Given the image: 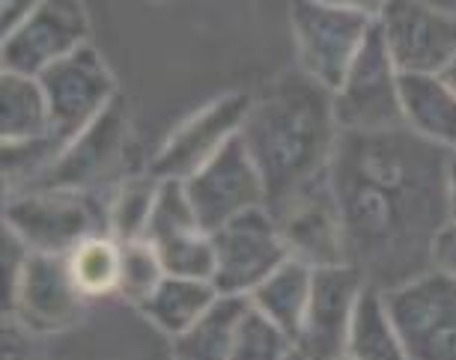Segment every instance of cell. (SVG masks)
Listing matches in <instances>:
<instances>
[{
  "mask_svg": "<svg viewBox=\"0 0 456 360\" xmlns=\"http://www.w3.org/2000/svg\"><path fill=\"white\" fill-rule=\"evenodd\" d=\"M373 24V15L320 4V0H296L292 36H296L298 68L334 92L346 78L352 60L358 57Z\"/></svg>",
  "mask_w": 456,
  "mask_h": 360,
  "instance_id": "5",
  "label": "cell"
},
{
  "mask_svg": "<svg viewBox=\"0 0 456 360\" xmlns=\"http://www.w3.org/2000/svg\"><path fill=\"white\" fill-rule=\"evenodd\" d=\"M248 298L221 295L185 333L174 337V360H230Z\"/></svg>",
  "mask_w": 456,
  "mask_h": 360,
  "instance_id": "20",
  "label": "cell"
},
{
  "mask_svg": "<svg viewBox=\"0 0 456 360\" xmlns=\"http://www.w3.org/2000/svg\"><path fill=\"white\" fill-rule=\"evenodd\" d=\"M126 152H128V110L123 99H114L96 123H90L60 152V158L42 176V188H60V191H99L119 185L126 179ZM24 194V191H21Z\"/></svg>",
  "mask_w": 456,
  "mask_h": 360,
  "instance_id": "8",
  "label": "cell"
},
{
  "mask_svg": "<svg viewBox=\"0 0 456 360\" xmlns=\"http://www.w3.org/2000/svg\"><path fill=\"white\" fill-rule=\"evenodd\" d=\"M320 4H331V6H343V10H355L364 15H376L388 6V0H320Z\"/></svg>",
  "mask_w": 456,
  "mask_h": 360,
  "instance_id": "33",
  "label": "cell"
},
{
  "mask_svg": "<svg viewBox=\"0 0 456 360\" xmlns=\"http://www.w3.org/2000/svg\"><path fill=\"white\" fill-rule=\"evenodd\" d=\"M272 214L289 260H298L311 268L346 262V238H343V220L329 173L274 203Z\"/></svg>",
  "mask_w": 456,
  "mask_h": 360,
  "instance_id": "10",
  "label": "cell"
},
{
  "mask_svg": "<svg viewBox=\"0 0 456 360\" xmlns=\"http://www.w3.org/2000/svg\"><path fill=\"white\" fill-rule=\"evenodd\" d=\"M239 137L260 170L272 209L329 173L340 140L331 90L301 68L281 75L251 99Z\"/></svg>",
  "mask_w": 456,
  "mask_h": 360,
  "instance_id": "2",
  "label": "cell"
},
{
  "mask_svg": "<svg viewBox=\"0 0 456 360\" xmlns=\"http://www.w3.org/2000/svg\"><path fill=\"white\" fill-rule=\"evenodd\" d=\"M433 268L456 277V220H447L433 244Z\"/></svg>",
  "mask_w": 456,
  "mask_h": 360,
  "instance_id": "31",
  "label": "cell"
},
{
  "mask_svg": "<svg viewBox=\"0 0 456 360\" xmlns=\"http://www.w3.org/2000/svg\"><path fill=\"white\" fill-rule=\"evenodd\" d=\"M289 360H311V357H305V355H301V351H296V355H292Z\"/></svg>",
  "mask_w": 456,
  "mask_h": 360,
  "instance_id": "36",
  "label": "cell"
},
{
  "mask_svg": "<svg viewBox=\"0 0 456 360\" xmlns=\"http://www.w3.org/2000/svg\"><path fill=\"white\" fill-rule=\"evenodd\" d=\"M376 28L400 75H442L456 57V15L420 0H388Z\"/></svg>",
  "mask_w": 456,
  "mask_h": 360,
  "instance_id": "11",
  "label": "cell"
},
{
  "mask_svg": "<svg viewBox=\"0 0 456 360\" xmlns=\"http://www.w3.org/2000/svg\"><path fill=\"white\" fill-rule=\"evenodd\" d=\"M90 15L81 0H42L19 28L4 36V72L39 78L57 60L90 45Z\"/></svg>",
  "mask_w": 456,
  "mask_h": 360,
  "instance_id": "13",
  "label": "cell"
},
{
  "mask_svg": "<svg viewBox=\"0 0 456 360\" xmlns=\"http://www.w3.org/2000/svg\"><path fill=\"white\" fill-rule=\"evenodd\" d=\"M185 191L206 233H215L239 214L269 205L265 182L239 134L209 164L185 179Z\"/></svg>",
  "mask_w": 456,
  "mask_h": 360,
  "instance_id": "12",
  "label": "cell"
},
{
  "mask_svg": "<svg viewBox=\"0 0 456 360\" xmlns=\"http://www.w3.org/2000/svg\"><path fill=\"white\" fill-rule=\"evenodd\" d=\"M108 194L60 188L10 194L4 200V227L33 253L69 256L87 238L110 233Z\"/></svg>",
  "mask_w": 456,
  "mask_h": 360,
  "instance_id": "3",
  "label": "cell"
},
{
  "mask_svg": "<svg viewBox=\"0 0 456 360\" xmlns=\"http://www.w3.org/2000/svg\"><path fill=\"white\" fill-rule=\"evenodd\" d=\"M447 158L406 125L340 132L329 179L338 200L346 262L370 286L391 289L433 268L447 212Z\"/></svg>",
  "mask_w": 456,
  "mask_h": 360,
  "instance_id": "1",
  "label": "cell"
},
{
  "mask_svg": "<svg viewBox=\"0 0 456 360\" xmlns=\"http://www.w3.org/2000/svg\"><path fill=\"white\" fill-rule=\"evenodd\" d=\"M0 242H4L0 244V260H4V316H6L12 310V298H15V289H19L24 262H28V256H30V247L24 244L10 227H4Z\"/></svg>",
  "mask_w": 456,
  "mask_h": 360,
  "instance_id": "29",
  "label": "cell"
},
{
  "mask_svg": "<svg viewBox=\"0 0 456 360\" xmlns=\"http://www.w3.org/2000/svg\"><path fill=\"white\" fill-rule=\"evenodd\" d=\"M39 4L42 0H0V28H4V36L19 28L30 12H37Z\"/></svg>",
  "mask_w": 456,
  "mask_h": 360,
  "instance_id": "32",
  "label": "cell"
},
{
  "mask_svg": "<svg viewBox=\"0 0 456 360\" xmlns=\"http://www.w3.org/2000/svg\"><path fill=\"white\" fill-rule=\"evenodd\" d=\"M331 360H355L352 355H340V357H331Z\"/></svg>",
  "mask_w": 456,
  "mask_h": 360,
  "instance_id": "37",
  "label": "cell"
},
{
  "mask_svg": "<svg viewBox=\"0 0 456 360\" xmlns=\"http://www.w3.org/2000/svg\"><path fill=\"white\" fill-rule=\"evenodd\" d=\"M311 289H314L311 265H305L298 260H287L248 295V301L296 337L301 328V319H305L307 301H311Z\"/></svg>",
  "mask_w": 456,
  "mask_h": 360,
  "instance_id": "21",
  "label": "cell"
},
{
  "mask_svg": "<svg viewBox=\"0 0 456 360\" xmlns=\"http://www.w3.org/2000/svg\"><path fill=\"white\" fill-rule=\"evenodd\" d=\"M382 295L409 360H456V277L429 268Z\"/></svg>",
  "mask_w": 456,
  "mask_h": 360,
  "instance_id": "4",
  "label": "cell"
},
{
  "mask_svg": "<svg viewBox=\"0 0 456 360\" xmlns=\"http://www.w3.org/2000/svg\"><path fill=\"white\" fill-rule=\"evenodd\" d=\"M69 271L87 301H102L108 295H117L119 283V242L110 233L93 236L81 242L66 256Z\"/></svg>",
  "mask_w": 456,
  "mask_h": 360,
  "instance_id": "24",
  "label": "cell"
},
{
  "mask_svg": "<svg viewBox=\"0 0 456 360\" xmlns=\"http://www.w3.org/2000/svg\"><path fill=\"white\" fill-rule=\"evenodd\" d=\"M159 182L152 173L126 176L123 182L110 188L108 194V214H110V236L117 242H137L146 236L156 205Z\"/></svg>",
  "mask_w": 456,
  "mask_h": 360,
  "instance_id": "23",
  "label": "cell"
},
{
  "mask_svg": "<svg viewBox=\"0 0 456 360\" xmlns=\"http://www.w3.org/2000/svg\"><path fill=\"white\" fill-rule=\"evenodd\" d=\"M87 304V295L69 271L66 256L30 251L12 298V310L6 316H15L33 333H54L78 324Z\"/></svg>",
  "mask_w": 456,
  "mask_h": 360,
  "instance_id": "16",
  "label": "cell"
},
{
  "mask_svg": "<svg viewBox=\"0 0 456 360\" xmlns=\"http://www.w3.org/2000/svg\"><path fill=\"white\" fill-rule=\"evenodd\" d=\"M37 333H33L28 324H21L15 316H6L4 319V351H0V360H42L39 348H37Z\"/></svg>",
  "mask_w": 456,
  "mask_h": 360,
  "instance_id": "30",
  "label": "cell"
},
{
  "mask_svg": "<svg viewBox=\"0 0 456 360\" xmlns=\"http://www.w3.org/2000/svg\"><path fill=\"white\" fill-rule=\"evenodd\" d=\"M221 292L212 280H194V277H167L159 283V289L137 307L146 319L165 331L170 340L185 333L209 307L218 301Z\"/></svg>",
  "mask_w": 456,
  "mask_h": 360,
  "instance_id": "19",
  "label": "cell"
},
{
  "mask_svg": "<svg viewBox=\"0 0 456 360\" xmlns=\"http://www.w3.org/2000/svg\"><path fill=\"white\" fill-rule=\"evenodd\" d=\"M152 247L159 251V260L170 277H215V244L212 233H206V229H188V233L170 236Z\"/></svg>",
  "mask_w": 456,
  "mask_h": 360,
  "instance_id": "27",
  "label": "cell"
},
{
  "mask_svg": "<svg viewBox=\"0 0 456 360\" xmlns=\"http://www.w3.org/2000/svg\"><path fill=\"white\" fill-rule=\"evenodd\" d=\"M346 355L355 360H409L379 286H367L352 319Z\"/></svg>",
  "mask_w": 456,
  "mask_h": 360,
  "instance_id": "22",
  "label": "cell"
},
{
  "mask_svg": "<svg viewBox=\"0 0 456 360\" xmlns=\"http://www.w3.org/2000/svg\"><path fill=\"white\" fill-rule=\"evenodd\" d=\"M296 351V337L248 301V310L239 319L230 360H289Z\"/></svg>",
  "mask_w": 456,
  "mask_h": 360,
  "instance_id": "25",
  "label": "cell"
},
{
  "mask_svg": "<svg viewBox=\"0 0 456 360\" xmlns=\"http://www.w3.org/2000/svg\"><path fill=\"white\" fill-rule=\"evenodd\" d=\"M251 99L254 96H248V92H227V96L200 108L183 125L174 128L165 147L152 156L146 173H152L156 179H183V182L188 176H194L242 132Z\"/></svg>",
  "mask_w": 456,
  "mask_h": 360,
  "instance_id": "15",
  "label": "cell"
},
{
  "mask_svg": "<svg viewBox=\"0 0 456 360\" xmlns=\"http://www.w3.org/2000/svg\"><path fill=\"white\" fill-rule=\"evenodd\" d=\"M39 84L51 108V137L60 149L78 137L84 128L105 114L117 99V81L93 45L57 60L39 75Z\"/></svg>",
  "mask_w": 456,
  "mask_h": 360,
  "instance_id": "7",
  "label": "cell"
},
{
  "mask_svg": "<svg viewBox=\"0 0 456 360\" xmlns=\"http://www.w3.org/2000/svg\"><path fill=\"white\" fill-rule=\"evenodd\" d=\"M165 265L159 260V251L146 238L137 242H119V283L117 298H123L132 307H141L146 298L159 289L165 280Z\"/></svg>",
  "mask_w": 456,
  "mask_h": 360,
  "instance_id": "26",
  "label": "cell"
},
{
  "mask_svg": "<svg viewBox=\"0 0 456 360\" xmlns=\"http://www.w3.org/2000/svg\"><path fill=\"white\" fill-rule=\"evenodd\" d=\"M403 125L436 147L456 149V90L442 75H403Z\"/></svg>",
  "mask_w": 456,
  "mask_h": 360,
  "instance_id": "17",
  "label": "cell"
},
{
  "mask_svg": "<svg viewBox=\"0 0 456 360\" xmlns=\"http://www.w3.org/2000/svg\"><path fill=\"white\" fill-rule=\"evenodd\" d=\"M370 286L355 265H329L314 268V289L305 319L296 333V348L311 360H331L346 355L352 319L361 295Z\"/></svg>",
  "mask_w": 456,
  "mask_h": 360,
  "instance_id": "14",
  "label": "cell"
},
{
  "mask_svg": "<svg viewBox=\"0 0 456 360\" xmlns=\"http://www.w3.org/2000/svg\"><path fill=\"white\" fill-rule=\"evenodd\" d=\"M447 212L451 220H456V149L447 158Z\"/></svg>",
  "mask_w": 456,
  "mask_h": 360,
  "instance_id": "34",
  "label": "cell"
},
{
  "mask_svg": "<svg viewBox=\"0 0 456 360\" xmlns=\"http://www.w3.org/2000/svg\"><path fill=\"white\" fill-rule=\"evenodd\" d=\"M442 78H444V81L451 84V87L456 90V57L451 60V63H447V68H444V72H442Z\"/></svg>",
  "mask_w": 456,
  "mask_h": 360,
  "instance_id": "35",
  "label": "cell"
},
{
  "mask_svg": "<svg viewBox=\"0 0 456 360\" xmlns=\"http://www.w3.org/2000/svg\"><path fill=\"white\" fill-rule=\"evenodd\" d=\"M400 78V68L373 24L358 57L352 60L346 78L331 92L340 132H385L403 125Z\"/></svg>",
  "mask_w": 456,
  "mask_h": 360,
  "instance_id": "6",
  "label": "cell"
},
{
  "mask_svg": "<svg viewBox=\"0 0 456 360\" xmlns=\"http://www.w3.org/2000/svg\"><path fill=\"white\" fill-rule=\"evenodd\" d=\"M215 289L221 295L248 298L274 268L289 260L269 205L239 214L212 233Z\"/></svg>",
  "mask_w": 456,
  "mask_h": 360,
  "instance_id": "9",
  "label": "cell"
},
{
  "mask_svg": "<svg viewBox=\"0 0 456 360\" xmlns=\"http://www.w3.org/2000/svg\"><path fill=\"white\" fill-rule=\"evenodd\" d=\"M51 137V108L39 78L19 72L0 75V140H39Z\"/></svg>",
  "mask_w": 456,
  "mask_h": 360,
  "instance_id": "18",
  "label": "cell"
},
{
  "mask_svg": "<svg viewBox=\"0 0 456 360\" xmlns=\"http://www.w3.org/2000/svg\"><path fill=\"white\" fill-rule=\"evenodd\" d=\"M188 229H203V227L197 220L191 200H188L185 182L183 179H161L156 205H152V218L143 238L150 244H159L170 236L188 233Z\"/></svg>",
  "mask_w": 456,
  "mask_h": 360,
  "instance_id": "28",
  "label": "cell"
}]
</instances>
